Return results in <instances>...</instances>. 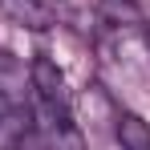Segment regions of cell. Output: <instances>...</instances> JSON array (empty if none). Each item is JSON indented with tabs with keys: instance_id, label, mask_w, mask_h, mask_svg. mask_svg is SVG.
<instances>
[{
	"instance_id": "obj_1",
	"label": "cell",
	"mask_w": 150,
	"mask_h": 150,
	"mask_svg": "<svg viewBox=\"0 0 150 150\" xmlns=\"http://www.w3.org/2000/svg\"><path fill=\"white\" fill-rule=\"evenodd\" d=\"M28 85H33V138L41 142V150H85V138L73 122L69 81L57 69V61L33 57Z\"/></svg>"
},
{
	"instance_id": "obj_2",
	"label": "cell",
	"mask_w": 150,
	"mask_h": 150,
	"mask_svg": "<svg viewBox=\"0 0 150 150\" xmlns=\"http://www.w3.org/2000/svg\"><path fill=\"white\" fill-rule=\"evenodd\" d=\"M33 138V110H25L0 85V150H21Z\"/></svg>"
},
{
	"instance_id": "obj_3",
	"label": "cell",
	"mask_w": 150,
	"mask_h": 150,
	"mask_svg": "<svg viewBox=\"0 0 150 150\" xmlns=\"http://www.w3.org/2000/svg\"><path fill=\"white\" fill-rule=\"evenodd\" d=\"M0 12L8 21L25 25V28H37V33L57 21V4L53 0H0Z\"/></svg>"
},
{
	"instance_id": "obj_4",
	"label": "cell",
	"mask_w": 150,
	"mask_h": 150,
	"mask_svg": "<svg viewBox=\"0 0 150 150\" xmlns=\"http://www.w3.org/2000/svg\"><path fill=\"white\" fill-rule=\"evenodd\" d=\"M93 16L105 28H138V25H146V12L138 8V0H93Z\"/></svg>"
},
{
	"instance_id": "obj_5",
	"label": "cell",
	"mask_w": 150,
	"mask_h": 150,
	"mask_svg": "<svg viewBox=\"0 0 150 150\" xmlns=\"http://www.w3.org/2000/svg\"><path fill=\"white\" fill-rule=\"evenodd\" d=\"M114 138H118L122 150H150V122L130 114V110H122L118 122H114Z\"/></svg>"
},
{
	"instance_id": "obj_6",
	"label": "cell",
	"mask_w": 150,
	"mask_h": 150,
	"mask_svg": "<svg viewBox=\"0 0 150 150\" xmlns=\"http://www.w3.org/2000/svg\"><path fill=\"white\" fill-rule=\"evenodd\" d=\"M21 150H41V142H37V138H28V142H25Z\"/></svg>"
},
{
	"instance_id": "obj_7",
	"label": "cell",
	"mask_w": 150,
	"mask_h": 150,
	"mask_svg": "<svg viewBox=\"0 0 150 150\" xmlns=\"http://www.w3.org/2000/svg\"><path fill=\"white\" fill-rule=\"evenodd\" d=\"M146 45H150V33H146Z\"/></svg>"
}]
</instances>
